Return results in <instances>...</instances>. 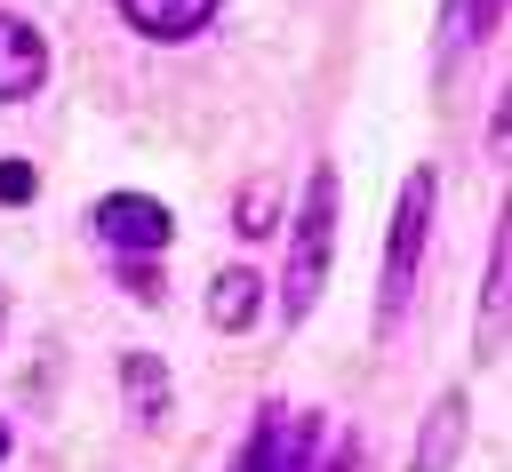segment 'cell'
Here are the masks:
<instances>
[{
    "label": "cell",
    "mask_w": 512,
    "mask_h": 472,
    "mask_svg": "<svg viewBox=\"0 0 512 472\" xmlns=\"http://www.w3.org/2000/svg\"><path fill=\"white\" fill-rule=\"evenodd\" d=\"M88 224H96V240H104L112 256H160V248L176 240L168 208H160V200H144V192H104Z\"/></svg>",
    "instance_id": "obj_3"
},
{
    "label": "cell",
    "mask_w": 512,
    "mask_h": 472,
    "mask_svg": "<svg viewBox=\"0 0 512 472\" xmlns=\"http://www.w3.org/2000/svg\"><path fill=\"white\" fill-rule=\"evenodd\" d=\"M112 8H120V24L144 32V40H192V32L216 16V0H112Z\"/></svg>",
    "instance_id": "obj_7"
},
{
    "label": "cell",
    "mask_w": 512,
    "mask_h": 472,
    "mask_svg": "<svg viewBox=\"0 0 512 472\" xmlns=\"http://www.w3.org/2000/svg\"><path fill=\"white\" fill-rule=\"evenodd\" d=\"M352 464H360V448H352V440H336V456H328L320 472H352Z\"/></svg>",
    "instance_id": "obj_14"
},
{
    "label": "cell",
    "mask_w": 512,
    "mask_h": 472,
    "mask_svg": "<svg viewBox=\"0 0 512 472\" xmlns=\"http://www.w3.org/2000/svg\"><path fill=\"white\" fill-rule=\"evenodd\" d=\"M112 272H120L128 296H144V304L160 296V256H112Z\"/></svg>",
    "instance_id": "obj_12"
},
{
    "label": "cell",
    "mask_w": 512,
    "mask_h": 472,
    "mask_svg": "<svg viewBox=\"0 0 512 472\" xmlns=\"http://www.w3.org/2000/svg\"><path fill=\"white\" fill-rule=\"evenodd\" d=\"M504 352V248L488 256V288H480V360Z\"/></svg>",
    "instance_id": "obj_10"
},
{
    "label": "cell",
    "mask_w": 512,
    "mask_h": 472,
    "mask_svg": "<svg viewBox=\"0 0 512 472\" xmlns=\"http://www.w3.org/2000/svg\"><path fill=\"white\" fill-rule=\"evenodd\" d=\"M336 168L320 160L312 184H304V208H296V248H288V280H280V320L296 328L312 304H320V280H328V248H336Z\"/></svg>",
    "instance_id": "obj_2"
},
{
    "label": "cell",
    "mask_w": 512,
    "mask_h": 472,
    "mask_svg": "<svg viewBox=\"0 0 512 472\" xmlns=\"http://www.w3.org/2000/svg\"><path fill=\"white\" fill-rule=\"evenodd\" d=\"M8 448H16V440H8V424H0V464H8Z\"/></svg>",
    "instance_id": "obj_15"
},
{
    "label": "cell",
    "mask_w": 512,
    "mask_h": 472,
    "mask_svg": "<svg viewBox=\"0 0 512 472\" xmlns=\"http://www.w3.org/2000/svg\"><path fill=\"white\" fill-rule=\"evenodd\" d=\"M0 328H8V320H0Z\"/></svg>",
    "instance_id": "obj_16"
},
{
    "label": "cell",
    "mask_w": 512,
    "mask_h": 472,
    "mask_svg": "<svg viewBox=\"0 0 512 472\" xmlns=\"http://www.w3.org/2000/svg\"><path fill=\"white\" fill-rule=\"evenodd\" d=\"M432 192H440L432 168L400 176V200H392V224H384V272H376V336H392L408 296H416V264H424V232H432Z\"/></svg>",
    "instance_id": "obj_1"
},
{
    "label": "cell",
    "mask_w": 512,
    "mask_h": 472,
    "mask_svg": "<svg viewBox=\"0 0 512 472\" xmlns=\"http://www.w3.org/2000/svg\"><path fill=\"white\" fill-rule=\"evenodd\" d=\"M232 216H240V232H248V240H264V232H272V216H280V200H272V192H264V184H248V192H240V208H232Z\"/></svg>",
    "instance_id": "obj_11"
},
{
    "label": "cell",
    "mask_w": 512,
    "mask_h": 472,
    "mask_svg": "<svg viewBox=\"0 0 512 472\" xmlns=\"http://www.w3.org/2000/svg\"><path fill=\"white\" fill-rule=\"evenodd\" d=\"M40 80H48V40H40V24L0 16V104L40 96Z\"/></svg>",
    "instance_id": "obj_6"
},
{
    "label": "cell",
    "mask_w": 512,
    "mask_h": 472,
    "mask_svg": "<svg viewBox=\"0 0 512 472\" xmlns=\"http://www.w3.org/2000/svg\"><path fill=\"white\" fill-rule=\"evenodd\" d=\"M40 192V168L32 160H0V208H24Z\"/></svg>",
    "instance_id": "obj_13"
},
{
    "label": "cell",
    "mask_w": 512,
    "mask_h": 472,
    "mask_svg": "<svg viewBox=\"0 0 512 472\" xmlns=\"http://www.w3.org/2000/svg\"><path fill=\"white\" fill-rule=\"evenodd\" d=\"M120 400H128V416L160 424L168 416V360L160 352H120Z\"/></svg>",
    "instance_id": "obj_9"
},
{
    "label": "cell",
    "mask_w": 512,
    "mask_h": 472,
    "mask_svg": "<svg viewBox=\"0 0 512 472\" xmlns=\"http://www.w3.org/2000/svg\"><path fill=\"white\" fill-rule=\"evenodd\" d=\"M256 312H264V280H256L248 264H232V272H216V280H208V328L248 336V328H256Z\"/></svg>",
    "instance_id": "obj_8"
},
{
    "label": "cell",
    "mask_w": 512,
    "mask_h": 472,
    "mask_svg": "<svg viewBox=\"0 0 512 472\" xmlns=\"http://www.w3.org/2000/svg\"><path fill=\"white\" fill-rule=\"evenodd\" d=\"M312 440H320V424H312V416H288V408L272 400V408H256V432H248V448L232 456V472H304V464H312Z\"/></svg>",
    "instance_id": "obj_4"
},
{
    "label": "cell",
    "mask_w": 512,
    "mask_h": 472,
    "mask_svg": "<svg viewBox=\"0 0 512 472\" xmlns=\"http://www.w3.org/2000/svg\"><path fill=\"white\" fill-rule=\"evenodd\" d=\"M464 432H472V400H464V384H448V392L424 408V440H416L408 472H456V456H464Z\"/></svg>",
    "instance_id": "obj_5"
}]
</instances>
